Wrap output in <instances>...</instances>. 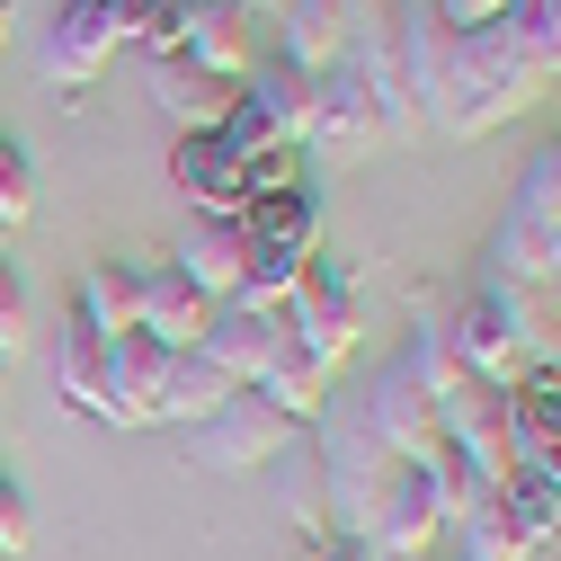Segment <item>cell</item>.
<instances>
[{
	"mask_svg": "<svg viewBox=\"0 0 561 561\" xmlns=\"http://www.w3.org/2000/svg\"><path fill=\"white\" fill-rule=\"evenodd\" d=\"M437 419H446V455H463V463L490 472V481L508 472V392H500V383L463 375V383L437 401Z\"/></svg>",
	"mask_w": 561,
	"mask_h": 561,
	"instance_id": "cell-7",
	"label": "cell"
},
{
	"mask_svg": "<svg viewBox=\"0 0 561 561\" xmlns=\"http://www.w3.org/2000/svg\"><path fill=\"white\" fill-rule=\"evenodd\" d=\"M295 179H312V170H304V144H267V152L241 161V196H250V205L276 196V187H295Z\"/></svg>",
	"mask_w": 561,
	"mask_h": 561,
	"instance_id": "cell-30",
	"label": "cell"
},
{
	"mask_svg": "<svg viewBox=\"0 0 561 561\" xmlns=\"http://www.w3.org/2000/svg\"><path fill=\"white\" fill-rule=\"evenodd\" d=\"M241 224H250V241H267V250H321V187L295 179V187L241 205Z\"/></svg>",
	"mask_w": 561,
	"mask_h": 561,
	"instance_id": "cell-21",
	"label": "cell"
},
{
	"mask_svg": "<svg viewBox=\"0 0 561 561\" xmlns=\"http://www.w3.org/2000/svg\"><path fill=\"white\" fill-rule=\"evenodd\" d=\"M517 10V0H428V19L446 27V36H472V27H500Z\"/></svg>",
	"mask_w": 561,
	"mask_h": 561,
	"instance_id": "cell-31",
	"label": "cell"
},
{
	"mask_svg": "<svg viewBox=\"0 0 561 561\" xmlns=\"http://www.w3.org/2000/svg\"><path fill=\"white\" fill-rule=\"evenodd\" d=\"M446 347H455V366H463V375L500 383V392L535 366V339H526V312H517V295H508V286L463 295V304L446 312Z\"/></svg>",
	"mask_w": 561,
	"mask_h": 561,
	"instance_id": "cell-3",
	"label": "cell"
},
{
	"mask_svg": "<svg viewBox=\"0 0 561 561\" xmlns=\"http://www.w3.org/2000/svg\"><path fill=\"white\" fill-rule=\"evenodd\" d=\"M267 54H286L295 72H339L347 54H357V0H286L276 10V45Z\"/></svg>",
	"mask_w": 561,
	"mask_h": 561,
	"instance_id": "cell-8",
	"label": "cell"
},
{
	"mask_svg": "<svg viewBox=\"0 0 561 561\" xmlns=\"http://www.w3.org/2000/svg\"><path fill=\"white\" fill-rule=\"evenodd\" d=\"M267 472H276V508H286V526H295V535H312V543H330V526H339V517H330V472H321L312 437H295Z\"/></svg>",
	"mask_w": 561,
	"mask_h": 561,
	"instance_id": "cell-17",
	"label": "cell"
},
{
	"mask_svg": "<svg viewBox=\"0 0 561 561\" xmlns=\"http://www.w3.org/2000/svg\"><path fill=\"white\" fill-rule=\"evenodd\" d=\"M428 561H455V552H428Z\"/></svg>",
	"mask_w": 561,
	"mask_h": 561,
	"instance_id": "cell-38",
	"label": "cell"
},
{
	"mask_svg": "<svg viewBox=\"0 0 561 561\" xmlns=\"http://www.w3.org/2000/svg\"><path fill=\"white\" fill-rule=\"evenodd\" d=\"M170 259L196 276V295L232 304V295H241V267H250V224H241V215H187V241H179Z\"/></svg>",
	"mask_w": 561,
	"mask_h": 561,
	"instance_id": "cell-14",
	"label": "cell"
},
{
	"mask_svg": "<svg viewBox=\"0 0 561 561\" xmlns=\"http://www.w3.org/2000/svg\"><path fill=\"white\" fill-rule=\"evenodd\" d=\"M187 437H196V463H205V472H267L276 455L304 437V419L276 410L259 383H241V392L205 419V428H187Z\"/></svg>",
	"mask_w": 561,
	"mask_h": 561,
	"instance_id": "cell-4",
	"label": "cell"
},
{
	"mask_svg": "<svg viewBox=\"0 0 561 561\" xmlns=\"http://www.w3.org/2000/svg\"><path fill=\"white\" fill-rule=\"evenodd\" d=\"M241 90L276 116V134H286V144H304V134H312V99H321V81H312V72H295L286 54H259Z\"/></svg>",
	"mask_w": 561,
	"mask_h": 561,
	"instance_id": "cell-22",
	"label": "cell"
},
{
	"mask_svg": "<svg viewBox=\"0 0 561 561\" xmlns=\"http://www.w3.org/2000/svg\"><path fill=\"white\" fill-rule=\"evenodd\" d=\"M276 347H286V312H250V304H215V321H205L196 357L215 366L224 383H259L276 366Z\"/></svg>",
	"mask_w": 561,
	"mask_h": 561,
	"instance_id": "cell-9",
	"label": "cell"
},
{
	"mask_svg": "<svg viewBox=\"0 0 561 561\" xmlns=\"http://www.w3.org/2000/svg\"><path fill=\"white\" fill-rule=\"evenodd\" d=\"M187 62H205V72H224V81H250V62H259V27L241 0H196V19H187Z\"/></svg>",
	"mask_w": 561,
	"mask_h": 561,
	"instance_id": "cell-16",
	"label": "cell"
},
{
	"mask_svg": "<svg viewBox=\"0 0 561 561\" xmlns=\"http://www.w3.org/2000/svg\"><path fill=\"white\" fill-rule=\"evenodd\" d=\"M161 375H170V347L161 339H116L107 347V428H152V401H161Z\"/></svg>",
	"mask_w": 561,
	"mask_h": 561,
	"instance_id": "cell-15",
	"label": "cell"
},
{
	"mask_svg": "<svg viewBox=\"0 0 561 561\" xmlns=\"http://www.w3.org/2000/svg\"><path fill=\"white\" fill-rule=\"evenodd\" d=\"M500 517H508V535L526 543V552H552L561 543V490H543V481H526V472H500Z\"/></svg>",
	"mask_w": 561,
	"mask_h": 561,
	"instance_id": "cell-25",
	"label": "cell"
},
{
	"mask_svg": "<svg viewBox=\"0 0 561 561\" xmlns=\"http://www.w3.org/2000/svg\"><path fill=\"white\" fill-rule=\"evenodd\" d=\"M490 286H508V295L561 286V224H535V215L508 205V224L490 232Z\"/></svg>",
	"mask_w": 561,
	"mask_h": 561,
	"instance_id": "cell-13",
	"label": "cell"
},
{
	"mask_svg": "<svg viewBox=\"0 0 561 561\" xmlns=\"http://www.w3.org/2000/svg\"><path fill=\"white\" fill-rule=\"evenodd\" d=\"M347 428H357V446H375L383 463H437V455H446V419H437L428 383H419L410 366H383V375L357 392Z\"/></svg>",
	"mask_w": 561,
	"mask_h": 561,
	"instance_id": "cell-1",
	"label": "cell"
},
{
	"mask_svg": "<svg viewBox=\"0 0 561 561\" xmlns=\"http://www.w3.org/2000/svg\"><path fill=\"white\" fill-rule=\"evenodd\" d=\"M19 543H27V490L10 481V463H0V552L19 561Z\"/></svg>",
	"mask_w": 561,
	"mask_h": 561,
	"instance_id": "cell-33",
	"label": "cell"
},
{
	"mask_svg": "<svg viewBox=\"0 0 561 561\" xmlns=\"http://www.w3.org/2000/svg\"><path fill=\"white\" fill-rule=\"evenodd\" d=\"M54 392H62V410L107 419V339L90 321H62V339H54Z\"/></svg>",
	"mask_w": 561,
	"mask_h": 561,
	"instance_id": "cell-18",
	"label": "cell"
},
{
	"mask_svg": "<svg viewBox=\"0 0 561 561\" xmlns=\"http://www.w3.org/2000/svg\"><path fill=\"white\" fill-rule=\"evenodd\" d=\"M134 276H144V339H161L170 357H187V347L205 339V321H215V295H196V276L179 259H152Z\"/></svg>",
	"mask_w": 561,
	"mask_h": 561,
	"instance_id": "cell-11",
	"label": "cell"
},
{
	"mask_svg": "<svg viewBox=\"0 0 561 561\" xmlns=\"http://www.w3.org/2000/svg\"><path fill=\"white\" fill-rule=\"evenodd\" d=\"M517 215H535V224H561V134L526 152V170H517Z\"/></svg>",
	"mask_w": 561,
	"mask_h": 561,
	"instance_id": "cell-27",
	"label": "cell"
},
{
	"mask_svg": "<svg viewBox=\"0 0 561 561\" xmlns=\"http://www.w3.org/2000/svg\"><path fill=\"white\" fill-rule=\"evenodd\" d=\"M0 561H10V552H0Z\"/></svg>",
	"mask_w": 561,
	"mask_h": 561,
	"instance_id": "cell-39",
	"label": "cell"
},
{
	"mask_svg": "<svg viewBox=\"0 0 561 561\" xmlns=\"http://www.w3.org/2000/svg\"><path fill=\"white\" fill-rule=\"evenodd\" d=\"M27 215H36V161L0 134V232H19Z\"/></svg>",
	"mask_w": 561,
	"mask_h": 561,
	"instance_id": "cell-29",
	"label": "cell"
},
{
	"mask_svg": "<svg viewBox=\"0 0 561 561\" xmlns=\"http://www.w3.org/2000/svg\"><path fill=\"white\" fill-rule=\"evenodd\" d=\"M508 27H526V36L561 62V0H517V10H508Z\"/></svg>",
	"mask_w": 561,
	"mask_h": 561,
	"instance_id": "cell-32",
	"label": "cell"
},
{
	"mask_svg": "<svg viewBox=\"0 0 561 561\" xmlns=\"http://www.w3.org/2000/svg\"><path fill=\"white\" fill-rule=\"evenodd\" d=\"M0 383H10V357H0Z\"/></svg>",
	"mask_w": 561,
	"mask_h": 561,
	"instance_id": "cell-37",
	"label": "cell"
},
{
	"mask_svg": "<svg viewBox=\"0 0 561 561\" xmlns=\"http://www.w3.org/2000/svg\"><path fill=\"white\" fill-rule=\"evenodd\" d=\"M357 330H366V304H357V276H347L339 259H304V276H295V295H286V339L295 347H312V357L339 375L347 366V347H357Z\"/></svg>",
	"mask_w": 561,
	"mask_h": 561,
	"instance_id": "cell-5",
	"label": "cell"
},
{
	"mask_svg": "<svg viewBox=\"0 0 561 561\" xmlns=\"http://www.w3.org/2000/svg\"><path fill=\"white\" fill-rule=\"evenodd\" d=\"M490 490H500V481H490ZM455 561H535L517 535H508V517H500V500H481L463 526H455Z\"/></svg>",
	"mask_w": 561,
	"mask_h": 561,
	"instance_id": "cell-26",
	"label": "cell"
},
{
	"mask_svg": "<svg viewBox=\"0 0 561 561\" xmlns=\"http://www.w3.org/2000/svg\"><path fill=\"white\" fill-rule=\"evenodd\" d=\"M72 321H90L107 347H116V339H134V330H144V276H134L125 259H99V267L81 276V304H72Z\"/></svg>",
	"mask_w": 561,
	"mask_h": 561,
	"instance_id": "cell-19",
	"label": "cell"
},
{
	"mask_svg": "<svg viewBox=\"0 0 561 561\" xmlns=\"http://www.w3.org/2000/svg\"><path fill=\"white\" fill-rule=\"evenodd\" d=\"M10 36H19V0H0V54H10Z\"/></svg>",
	"mask_w": 561,
	"mask_h": 561,
	"instance_id": "cell-35",
	"label": "cell"
},
{
	"mask_svg": "<svg viewBox=\"0 0 561 561\" xmlns=\"http://www.w3.org/2000/svg\"><path fill=\"white\" fill-rule=\"evenodd\" d=\"M321 561H366V543H357V535H330V552H321Z\"/></svg>",
	"mask_w": 561,
	"mask_h": 561,
	"instance_id": "cell-34",
	"label": "cell"
},
{
	"mask_svg": "<svg viewBox=\"0 0 561 561\" xmlns=\"http://www.w3.org/2000/svg\"><path fill=\"white\" fill-rule=\"evenodd\" d=\"M259 392H267L276 410H295L304 428H312V419L330 410V366L312 357V347H295V339H286V347H276V366L259 375Z\"/></svg>",
	"mask_w": 561,
	"mask_h": 561,
	"instance_id": "cell-24",
	"label": "cell"
},
{
	"mask_svg": "<svg viewBox=\"0 0 561 561\" xmlns=\"http://www.w3.org/2000/svg\"><path fill=\"white\" fill-rule=\"evenodd\" d=\"M215 144H224L232 161H250V152H267V144H286V134H276V116H267V107L241 90V99H232V116L215 125Z\"/></svg>",
	"mask_w": 561,
	"mask_h": 561,
	"instance_id": "cell-28",
	"label": "cell"
},
{
	"mask_svg": "<svg viewBox=\"0 0 561 561\" xmlns=\"http://www.w3.org/2000/svg\"><path fill=\"white\" fill-rule=\"evenodd\" d=\"M144 81H152V107H161L179 134H215V125L232 116V99H241V81L205 72V62H187V54H161V62H144Z\"/></svg>",
	"mask_w": 561,
	"mask_h": 561,
	"instance_id": "cell-10",
	"label": "cell"
},
{
	"mask_svg": "<svg viewBox=\"0 0 561 561\" xmlns=\"http://www.w3.org/2000/svg\"><path fill=\"white\" fill-rule=\"evenodd\" d=\"M357 543L401 552V561H428L446 543V508H437V463H383L366 481V508H357Z\"/></svg>",
	"mask_w": 561,
	"mask_h": 561,
	"instance_id": "cell-2",
	"label": "cell"
},
{
	"mask_svg": "<svg viewBox=\"0 0 561 561\" xmlns=\"http://www.w3.org/2000/svg\"><path fill=\"white\" fill-rule=\"evenodd\" d=\"M170 187L187 215H241V161L215 144V134H170Z\"/></svg>",
	"mask_w": 561,
	"mask_h": 561,
	"instance_id": "cell-12",
	"label": "cell"
},
{
	"mask_svg": "<svg viewBox=\"0 0 561 561\" xmlns=\"http://www.w3.org/2000/svg\"><path fill=\"white\" fill-rule=\"evenodd\" d=\"M232 392H241V383H224V375H215V366H205L196 347H187V357H170V375H161L152 428H205V419H215V410H224Z\"/></svg>",
	"mask_w": 561,
	"mask_h": 561,
	"instance_id": "cell-20",
	"label": "cell"
},
{
	"mask_svg": "<svg viewBox=\"0 0 561 561\" xmlns=\"http://www.w3.org/2000/svg\"><path fill=\"white\" fill-rule=\"evenodd\" d=\"M241 10H250V19H259V10H267V19H276V10H286V0H241Z\"/></svg>",
	"mask_w": 561,
	"mask_h": 561,
	"instance_id": "cell-36",
	"label": "cell"
},
{
	"mask_svg": "<svg viewBox=\"0 0 561 561\" xmlns=\"http://www.w3.org/2000/svg\"><path fill=\"white\" fill-rule=\"evenodd\" d=\"M125 19H134V0H62V19L45 27V54H36V72L62 90V99H81L107 62L125 54Z\"/></svg>",
	"mask_w": 561,
	"mask_h": 561,
	"instance_id": "cell-6",
	"label": "cell"
},
{
	"mask_svg": "<svg viewBox=\"0 0 561 561\" xmlns=\"http://www.w3.org/2000/svg\"><path fill=\"white\" fill-rule=\"evenodd\" d=\"M508 446H561V357H535L508 383Z\"/></svg>",
	"mask_w": 561,
	"mask_h": 561,
	"instance_id": "cell-23",
	"label": "cell"
}]
</instances>
